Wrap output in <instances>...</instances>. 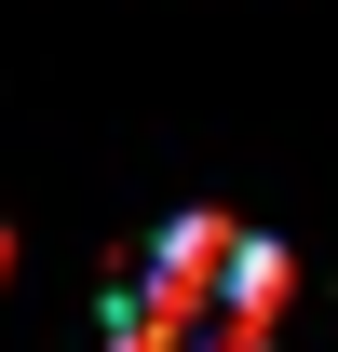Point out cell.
I'll return each instance as SVG.
<instances>
[{
	"mask_svg": "<svg viewBox=\"0 0 338 352\" xmlns=\"http://www.w3.org/2000/svg\"><path fill=\"white\" fill-rule=\"evenodd\" d=\"M230 258H244V217H176L109 285V352H203V325L230 311Z\"/></svg>",
	"mask_w": 338,
	"mask_h": 352,
	"instance_id": "1",
	"label": "cell"
},
{
	"mask_svg": "<svg viewBox=\"0 0 338 352\" xmlns=\"http://www.w3.org/2000/svg\"><path fill=\"white\" fill-rule=\"evenodd\" d=\"M284 298H297V258L271 230H244V258H230V311L203 325V352H271L284 339Z\"/></svg>",
	"mask_w": 338,
	"mask_h": 352,
	"instance_id": "2",
	"label": "cell"
},
{
	"mask_svg": "<svg viewBox=\"0 0 338 352\" xmlns=\"http://www.w3.org/2000/svg\"><path fill=\"white\" fill-rule=\"evenodd\" d=\"M0 271H14V230H0Z\"/></svg>",
	"mask_w": 338,
	"mask_h": 352,
	"instance_id": "3",
	"label": "cell"
}]
</instances>
